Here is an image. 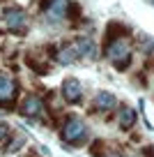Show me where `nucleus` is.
I'll list each match as a JSON object with an SVG mask.
<instances>
[{"label": "nucleus", "instance_id": "obj_1", "mask_svg": "<svg viewBox=\"0 0 154 157\" xmlns=\"http://www.w3.org/2000/svg\"><path fill=\"white\" fill-rule=\"evenodd\" d=\"M85 134H87V129H85V123H83L81 118H76V116H69L67 120H64V125H62V129H60V136H62V141L64 143H81L83 139H85Z\"/></svg>", "mask_w": 154, "mask_h": 157}, {"label": "nucleus", "instance_id": "obj_2", "mask_svg": "<svg viewBox=\"0 0 154 157\" xmlns=\"http://www.w3.org/2000/svg\"><path fill=\"white\" fill-rule=\"evenodd\" d=\"M16 95H19L16 81L0 72V106H12L14 99H16Z\"/></svg>", "mask_w": 154, "mask_h": 157}, {"label": "nucleus", "instance_id": "obj_3", "mask_svg": "<svg viewBox=\"0 0 154 157\" xmlns=\"http://www.w3.org/2000/svg\"><path fill=\"white\" fill-rule=\"evenodd\" d=\"M5 23L7 28L12 30V33H25V25H28V16H25L23 10H19V7H9V10H5Z\"/></svg>", "mask_w": 154, "mask_h": 157}, {"label": "nucleus", "instance_id": "obj_4", "mask_svg": "<svg viewBox=\"0 0 154 157\" xmlns=\"http://www.w3.org/2000/svg\"><path fill=\"white\" fill-rule=\"evenodd\" d=\"M67 0H44L42 2V12L46 14L48 21H62L67 16Z\"/></svg>", "mask_w": 154, "mask_h": 157}, {"label": "nucleus", "instance_id": "obj_5", "mask_svg": "<svg viewBox=\"0 0 154 157\" xmlns=\"http://www.w3.org/2000/svg\"><path fill=\"white\" fill-rule=\"evenodd\" d=\"M62 97L67 99L69 104H78L83 99V88H81V81L74 76L64 78L62 81Z\"/></svg>", "mask_w": 154, "mask_h": 157}, {"label": "nucleus", "instance_id": "obj_6", "mask_svg": "<svg viewBox=\"0 0 154 157\" xmlns=\"http://www.w3.org/2000/svg\"><path fill=\"white\" fill-rule=\"evenodd\" d=\"M74 49H76V53L83 56V58H97V44L92 42V37H87V35H81V37H76V42H74Z\"/></svg>", "mask_w": 154, "mask_h": 157}, {"label": "nucleus", "instance_id": "obj_7", "mask_svg": "<svg viewBox=\"0 0 154 157\" xmlns=\"http://www.w3.org/2000/svg\"><path fill=\"white\" fill-rule=\"evenodd\" d=\"M21 111L25 113V116H32V118H39L46 109H44V102L42 97H37V95H28V97L23 99V104H21Z\"/></svg>", "mask_w": 154, "mask_h": 157}, {"label": "nucleus", "instance_id": "obj_8", "mask_svg": "<svg viewBox=\"0 0 154 157\" xmlns=\"http://www.w3.org/2000/svg\"><path fill=\"white\" fill-rule=\"evenodd\" d=\"M106 56L111 60H120V58H124V56H129V42H127V37L111 42V44L106 46Z\"/></svg>", "mask_w": 154, "mask_h": 157}, {"label": "nucleus", "instance_id": "obj_9", "mask_svg": "<svg viewBox=\"0 0 154 157\" xmlns=\"http://www.w3.org/2000/svg\"><path fill=\"white\" fill-rule=\"evenodd\" d=\"M117 125H120V129L129 132L136 125V111L131 106H120V111H117Z\"/></svg>", "mask_w": 154, "mask_h": 157}, {"label": "nucleus", "instance_id": "obj_10", "mask_svg": "<svg viewBox=\"0 0 154 157\" xmlns=\"http://www.w3.org/2000/svg\"><path fill=\"white\" fill-rule=\"evenodd\" d=\"M122 37H129V28H127L124 23H117V21L108 23V28H106V46L111 44V42H115V39H122Z\"/></svg>", "mask_w": 154, "mask_h": 157}, {"label": "nucleus", "instance_id": "obj_11", "mask_svg": "<svg viewBox=\"0 0 154 157\" xmlns=\"http://www.w3.org/2000/svg\"><path fill=\"white\" fill-rule=\"evenodd\" d=\"M117 99L113 93H106V90H101V93H97L94 97V109H99V111H111V109H115Z\"/></svg>", "mask_w": 154, "mask_h": 157}, {"label": "nucleus", "instance_id": "obj_12", "mask_svg": "<svg viewBox=\"0 0 154 157\" xmlns=\"http://www.w3.org/2000/svg\"><path fill=\"white\" fill-rule=\"evenodd\" d=\"M76 58H78V53H76V49H74V44H72V46H64V49L60 51L58 63H60V65H72Z\"/></svg>", "mask_w": 154, "mask_h": 157}, {"label": "nucleus", "instance_id": "obj_13", "mask_svg": "<svg viewBox=\"0 0 154 157\" xmlns=\"http://www.w3.org/2000/svg\"><path fill=\"white\" fill-rule=\"evenodd\" d=\"M113 65H115V69L124 72V69L131 65V53H129V56H124V58H120V60H113Z\"/></svg>", "mask_w": 154, "mask_h": 157}, {"label": "nucleus", "instance_id": "obj_14", "mask_svg": "<svg viewBox=\"0 0 154 157\" xmlns=\"http://www.w3.org/2000/svg\"><path fill=\"white\" fill-rule=\"evenodd\" d=\"M90 150H92V155H94V157H106V152H104V141H94Z\"/></svg>", "mask_w": 154, "mask_h": 157}, {"label": "nucleus", "instance_id": "obj_15", "mask_svg": "<svg viewBox=\"0 0 154 157\" xmlns=\"http://www.w3.org/2000/svg\"><path fill=\"white\" fill-rule=\"evenodd\" d=\"M23 141H25V136L21 134V136H16L14 141H9V143H7V148H5V150H7V152H14V150H19V146H21Z\"/></svg>", "mask_w": 154, "mask_h": 157}, {"label": "nucleus", "instance_id": "obj_16", "mask_svg": "<svg viewBox=\"0 0 154 157\" xmlns=\"http://www.w3.org/2000/svg\"><path fill=\"white\" fill-rule=\"evenodd\" d=\"M7 136H9V125H5V123H0V143L5 141Z\"/></svg>", "mask_w": 154, "mask_h": 157}, {"label": "nucleus", "instance_id": "obj_17", "mask_svg": "<svg viewBox=\"0 0 154 157\" xmlns=\"http://www.w3.org/2000/svg\"><path fill=\"white\" fill-rule=\"evenodd\" d=\"M140 49H143V51H152L154 42H152V39H140Z\"/></svg>", "mask_w": 154, "mask_h": 157}, {"label": "nucleus", "instance_id": "obj_18", "mask_svg": "<svg viewBox=\"0 0 154 157\" xmlns=\"http://www.w3.org/2000/svg\"><path fill=\"white\" fill-rule=\"evenodd\" d=\"M143 157H154V148H152V146H145V150H143Z\"/></svg>", "mask_w": 154, "mask_h": 157}, {"label": "nucleus", "instance_id": "obj_19", "mask_svg": "<svg viewBox=\"0 0 154 157\" xmlns=\"http://www.w3.org/2000/svg\"><path fill=\"white\" fill-rule=\"evenodd\" d=\"M106 157H124V155H120V152H113V155H106Z\"/></svg>", "mask_w": 154, "mask_h": 157}, {"label": "nucleus", "instance_id": "obj_20", "mask_svg": "<svg viewBox=\"0 0 154 157\" xmlns=\"http://www.w3.org/2000/svg\"><path fill=\"white\" fill-rule=\"evenodd\" d=\"M152 2H154V0H152Z\"/></svg>", "mask_w": 154, "mask_h": 157}]
</instances>
